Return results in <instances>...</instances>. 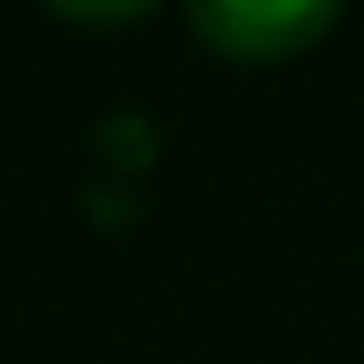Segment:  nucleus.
Masks as SVG:
<instances>
[{"label":"nucleus","mask_w":364,"mask_h":364,"mask_svg":"<svg viewBox=\"0 0 364 364\" xmlns=\"http://www.w3.org/2000/svg\"><path fill=\"white\" fill-rule=\"evenodd\" d=\"M45 8H60L68 23H97V30H112V23H134V15H149L156 0H45Z\"/></svg>","instance_id":"obj_2"},{"label":"nucleus","mask_w":364,"mask_h":364,"mask_svg":"<svg viewBox=\"0 0 364 364\" xmlns=\"http://www.w3.org/2000/svg\"><path fill=\"white\" fill-rule=\"evenodd\" d=\"M342 0H186V23L208 53L238 60V68H275L297 60L335 30Z\"/></svg>","instance_id":"obj_1"}]
</instances>
